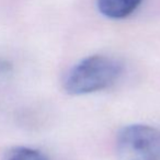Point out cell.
<instances>
[{
  "label": "cell",
  "instance_id": "3957f363",
  "mask_svg": "<svg viewBox=\"0 0 160 160\" xmlns=\"http://www.w3.org/2000/svg\"><path fill=\"white\" fill-rule=\"evenodd\" d=\"M142 0H98V8L110 19H124L132 14Z\"/></svg>",
  "mask_w": 160,
  "mask_h": 160
},
{
  "label": "cell",
  "instance_id": "7a4b0ae2",
  "mask_svg": "<svg viewBox=\"0 0 160 160\" xmlns=\"http://www.w3.org/2000/svg\"><path fill=\"white\" fill-rule=\"evenodd\" d=\"M118 160H160V129L144 124L125 126L116 137Z\"/></svg>",
  "mask_w": 160,
  "mask_h": 160
},
{
  "label": "cell",
  "instance_id": "5b68a950",
  "mask_svg": "<svg viewBox=\"0 0 160 160\" xmlns=\"http://www.w3.org/2000/svg\"><path fill=\"white\" fill-rule=\"evenodd\" d=\"M12 69V65L5 59H0V75L1 73H7Z\"/></svg>",
  "mask_w": 160,
  "mask_h": 160
},
{
  "label": "cell",
  "instance_id": "277c9868",
  "mask_svg": "<svg viewBox=\"0 0 160 160\" xmlns=\"http://www.w3.org/2000/svg\"><path fill=\"white\" fill-rule=\"evenodd\" d=\"M5 160H48L44 153L29 147H13L6 153Z\"/></svg>",
  "mask_w": 160,
  "mask_h": 160
},
{
  "label": "cell",
  "instance_id": "6da1fadb",
  "mask_svg": "<svg viewBox=\"0 0 160 160\" xmlns=\"http://www.w3.org/2000/svg\"><path fill=\"white\" fill-rule=\"evenodd\" d=\"M122 64L112 57L93 55L73 66L64 81L65 91L81 96L107 89L122 73Z\"/></svg>",
  "mask_w": 160,
  "mask_h": 160
}]
</instances>
